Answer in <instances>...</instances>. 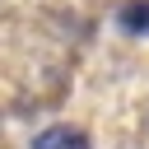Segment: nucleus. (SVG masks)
I'll list each match as a JSON object with an SVG mask.
<instances>
[{"instance_id":"2","label":"nucleus","mask_w":149,"mask_h":149,"mask_svg":"<svg viewBox=\"0 0 149 149\" xmlns=\"http://www.w3.org/2000/svg\"><path fill=\"white\" fill-rule=\"evenodd\" d=\"M116 19H121V28H126V33H135V37H149V0H126Z\"/></svg>"},{"instance_id":"1","label":"nucleus","mask_w":149,"mask_h":149,"mask_svg":"<svg viewBox=\"0 0 149 149\" xmlns=\"http://www.w3.org/2000/svg\"><path fill=\"white\" fill-rule=\"evenodd\" d=\"M33 149H93V140L79 126H47L33 135Z\"/></svg>"}]
</instances>
